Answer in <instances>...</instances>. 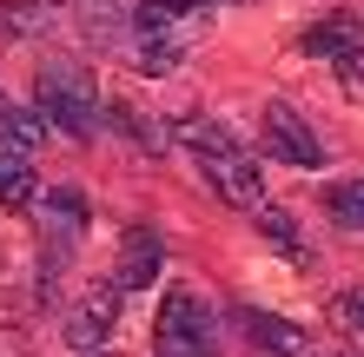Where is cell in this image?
<instances>
[{"mask_svg":"<svg viewBox=\"0 0 364 357\" xmlns=\"http://www.w3.org/2000/svg\"><path fill=\"white\" fill-rule=\"evenodd\" d=\"M325 212L345 225V232H364V179H351V185H331L325 192Z\"/></svg>","mask_w":364,"mask_h":357,"instance_id":"cell-14","label":"cell"},{"mask_svg":"<svg viewBox=\"0 0 364 357\" xmlns=\"http://www.w3.org/2000/svg\"><path fill=\"white\" fill-rule=\"evenodd\" d=\"M33 99L53 126H67V139H100V87L80 60H47L33 73Z\"/></svg>","mask_w":364,"mask_h":357,"instance_id":"cell-1","label":"cell"},{"mask_svg":"<svg viewBox=\"0 0 364 357\" xmlns=\"http://www.w3.org/2000/svg\"><path fill=\"white\" fill-rule=\"evenodd\" d=\"M40 133H47V126H40V113H27V106H7V113H0V139H7L14 153H33Z\"/></svg>","mask_w":364,"mask_h":357,"instance_id":"cell-16","label":"cell"},{"mask_svg":"<svg viewBox=\"0 0 364 357\" xmlns=\"http://www.w3.org/2000/svg\"><path fill=\"white\" fill-rule=\"evenodd\" d=\"M153 344H159V357H219V324H212V304L199 298V291L173 285V291L159 298Z\"/></svg>","mask_w":364,"mask_h":357,"instance_id":"cell-2","label":"cell"},{"mask_svg":"<svg viewBox=\"0 0 364 357\" xmlns=\"http://www.w3.org/2000/svg\"><path fill=\"white\" fill-rule=\"evenodd\" d=\"M239 331L252 344H259L265 357H311V331H298L291 318H278V311H239Z\"/></svg>","mask_w":364,"mask_h":357,"instance_id":"cell-9","label":"cell"},{"mask_svg":"<svg viewBox=\"0 0 364 357\" xmlns=\"http://www.w3.org/2000/svg\"><path fill=\"white\" fill-rule=\"evenodd\" d=\"M199 172H205L212 192H219L225 205H239V212H259V205H265V172H259V159H252L245 145H232V153H205Z\"/></svg>","mask_w":364,"mask_h":357,"instance_id":"cell-4","label":"cell"},{"mask_svg":"<svg viewBox=\"0 0 364 357\" xmlns=\"http://www.w3.org/2000/svg\"><path fill=\"white\" fill-rule=\"evenodd\" d=\"M113 119H119V133L139 145V153H166V145H179V133L166 119H146L139 106H113Z\"/></svg>","mask_w":364,"mask_h":357,"instance_id":"cell-11","label":"cell"},{"mask_svg":"<svg viewBox=\"0 0 364 357\" xmlns=\"http://www.w3.org/2000/svg\"><path fill=\"white\" fill-rule=\"evenodd\" d=\"M331 324L364 351V285H351V291H338V298H331Z\"/></svg>","mask_w":364,"mask_h":357,"instance_id":"cell-17","label":"cell"},{"mask_svg":"<svg viewBox=\"0 0 364 357\" xmlns=\"http://www.w3.org/2000/svg\"><path fill=\"white\" fill-rule=\"evenodd\" d=\"M252 225H259V232H265L278 251H285V258H298V265L311 258L305 238H298V219H291V212H278V205H259V212H252Z\"/></svg>","mask_w":364,"mask_h":357,"instance_id":"cell-13","label":"cell"},{"mask_svg":"<svg viewBox=\"0 0 364 357\" xmlns=\"http://www.w3.org/2000/svg\"><path fill=\"white\" fill-rule=\"evenodd\" d=\"M119 298H126V291H119L113 278L93 285L87 298L67 311V344H73V351H100L106 338H113V324H119Z\"/></svg>","mask_w":364,"mask_h":357,"instance_id":"cell-5","label":"cell"},{"mask_svg":"<svg viewBox=\"0 0 364 357\" xmlns=\"http://www.w3.org/2000/svg\"><path fill=\"white\" fill-rule=\"evenodd\" d=\"M351 357H364V351H351Z\"/></svg>","mask_w":364,"mask_h":357,"instance_id":"cell-19","label":"cell"},{"mask_svg":"<svg viewBox=\"0 0 364 357\" xmlns=\"http://www.w3.org/2000/svg\"><path fill=\"white\" fill-rule=\"evenodd\" d=\"M205 20H212V0H139L133 33H139V47H173L179 53V40L192 27H205Z\"/></svg>","mask_w":364,"mask_h":357,"instance_id":"cell-3","label":"cell"},{"mask_svg":"<svg viewBox=\"0 0 364 357\" xmlns=\"http://www.w3.org/2000/svg\"><path fill=\"white\" fill-rule=\"evenodd\" d=\"M166 271V238L153 232V225H133V232L119 238V265H113V285L119 291H146Z\"/></svg>","mask_w":364,"mask_h":357,"instance_id":"cell-7","label":"cell"},{"mask_svg":"<svg viewBox=\"0 0 364 357\" xmlns=\"http://www.w3.org/2000/svg\"><path fill=\"white\" fill-rule=\"evenodd\" d=\"M33 219H40V232H53V245L67 251L80 245V232H87V199H80V185H33Z\"/></svg>","mask_w":364,"mask_h":357,"instance_id":"cell-6","label":"cell"},{"mask_svg":"<svg viewBox=\"0 0 364 357\" xmlns=\"http://www.w3.org/2000/svg\"><path fill=\"white\" fill-rule=\"evenodd\" d=\"M47 27H53V0H7L0 7V33L7 40H33Z\"/></svg>","mask_w":364,"mask_h":357,"instance_id":"cell-12","label":"cell"},{"mask_svg":"<svg viewBox=\"0 0 364 357\" xmlns=\"http://www.w3.org/2000/svg\"><path fill=\"white\" fill-rule=\"evenodd\" d=\"M305 53H325V60H338V53H351V47H364V20L358 13H325L318 27H305V40H298Z\"/></svg>","mask_w":364,"mask_h":357,"instance_id":"cell-10","label":"cell"},{"mask_svg":"<svg viewBox=\"0 0 364 357\" xmlns=\"http://www.w3.org/2000/svg\"><path fill=\"white\" fill-rule=\"evenodd\" d=\"M0 199H7V205H27L33 199V165H27V153H0Z\"/></svg>","mask_w":364,"mask_h":357,"instance_id":"cell-15","label":"cell"},{"mask_svg":"<svg viewBox=\"0 0 364 357\" xmlns=\"http://www.w3.org/2000/svg\"><path fill=\"white\" fill-rule=\"evenodd\" d=\"M331 67H338V87H345V93H364V47H351V53H338Z\"/></svg>","mask_w":364,"mask_h":357,"instance_id":"cell-18","label":"cell"},{"mask_svg":"<svg viewBox=\"0 0 364 357\" xmlns=\"http://www.w3.org/2000/svg\"><path fill=\"white\" fill-rule=\"evenodd\" d=\"M265 133H272V145H278L291 165H325V159H331V145L318 139L311 126L285 106V99H272V106H265Z\"/></svg>","mask_w":364,"mask_h":357,"instance_id":"cell-8","label":"cell"}]
</instances>
